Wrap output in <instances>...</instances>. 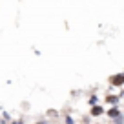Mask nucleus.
<instances>
[{"label": "nucleus", "mask_w": 124, "mask_h": 124, "mask_svg": "<svg viewBox=\"0 0 124 124\" xmlns=\"http://www.w3.org/2000/svg\"><path fill=\"white\" fill-rule=\"evenodd\" d=\"M89 115H91V117H101V115H104V108H102L101 104L93 106V108L89 109Z\"/></svg>", "instance_id": "3"}, {"label": "nucleus", "mask_w": 124, "mask_h": 124, "mask_svg": "<svg viewBox=\"0 0 124 124\" xmlns=\"http://www.w3.org/2000/svg\"><path fill=\"white\" fill-rule=\"evenodd\" d=\"M120 97H122V93H119V95H108V97H106V102L111 104V108H115V106H119Z\"/></svg>", "instance_id": "2"}, {"label": "nucleus", "mask_w": 124, "mask_h": 124, "mask_svg": "<svg viewBox=\"0 0 124 124\" xmlns=\"http://www.w3.org/2000/svg\"><path fill=\"white\" fill-rule=\"evenodd\" d=\"M11 124H24V122H22V120H13Z\"/></svg>", "instance_id": "8"}, {"label": "nucleus", "mask_w": 124, "mask_h": 124, "mask_svg": "<svg viewBox=\"0 0 124 124\" xmlns=\"http://www.w3.org/2000/svg\"><path fill=\"white\" fill-rule=\"evenodd\" d=\"M106 115H108L109 117V119H117V117H119V115H122V111H120V109H119V106H115V108H109L108 109V111H106Z\"/></svg>", "instance_id": "4"}, {"label": "nucleus", "mask_w": 124, "mask_h": 124, "mask_svg": "<svg viewBox=\"0 0 124 124\" xmlns=\"http://www.w3.org/2000/svg\"><path fill=\"white\" fill-rule=\"evenodd\" d=\"M66 124H75V120H73L71 115H66Z\"/></svg>", "instance_id": "7"}, {"label": "nucleus", "mask_w": 124, "mask_h": 124, "mask_svg": "<svg viewBox=\"0 0 124 124\" xmlns=\"http://www.w3.org/2000/svg\"><path fill=\"white\" fill-rule=\"evenodd\" d=\"M113 124H124V115H119L117 119H113Z\"/></svg>", "instance_id": "6"}, {"label": "nucleus", "mask_w": 124, "mask_h": 124, "mask_svg": "<svg viewBox=\"0 0 124 124\" xmlns=\"http://www.w3.org/2000/svg\"><path fill=\"white\" fill-rule=\"evenodd\" d=\"M88 104L91 106V108H93V106H97V104H99V97H97V95H91V97H89V101H88Z\"/></svg>", "instance_id": "5"}, {"label": "nucleus", "mask_w": 124, "mask_h": 124, "mask_svg": "<svg viewBox=\"0 0 124 124\" xmlns=\"http://www.w3.org/2000/svg\"><path fill=\"white\" fill-rule=\"evenodd\" d=\"M39 124H47V122H39Z\"/></svg>", "instance_id": "9"}, {"label": "nucleus", "mask_w": 124, "mask_h": 124, "mask_svg": "<svg viewBox=\"0 0 124 124\" xmlns=\"http://www.w3.org/2000/svg\"><path fill=\"white\" fill-rule=\"evenodd\" d=\"M109 84L115 86V88H122L124 86V73H117L109 77Z\"/></svg>", "instance_id": "1"}]
</instances>
